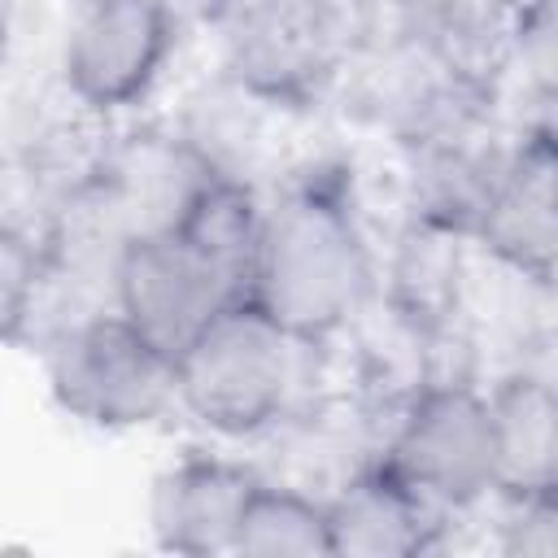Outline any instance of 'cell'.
Returning <instances> with one entry per match:
<instances>
[{
	"label": "cell",
	"mask_w": 558,
	"mask_h": 558,
	"mask_svg": "<svg viewBox=\"0 0 558 558\" xmlns=\"http://www.w3.org/2000/svg\"><path fill=\"white\" fill-rule=\"evenodd\" d=\"M379 257L349 161L310 157L266 187L253 301L301 344L327 349L371 314Z\"/></svg>",
	"instance_id": "6da1fadb"
},
{
	"label": "cell",
	"mask_w": 558,
	"mask_h": 558,
	"mask_svg": "<svg viewBox=\"0 0 558 558\" xmlns=\"http://www.w3.org/2000/svg\"><path fill=\"white\" fill-rule=\"evenodd\" d=\"M305 353L310 344L244 296L179 353V410L218 440L266 436L292 414Z\"/></svg>",
	"instance_id": "7a4b0ae2"
},
{
	"label": "cell",
	"mask_w": 558,
	"mask_h": 558,
	"mask_svg": "<svg viewBox=\"0 0 558 558\" xmlns=\"http://www.w3.org/2000/svg\"><path fill=\"white\" fill-rule=\"evenodd\" d=\"M39 362L52 405L92 432H140L179 410L174 357L113 305L57 327Z\"/></svg>",
	"instance_id": "3957f363"
},
{
	"label": "cell",
	"mask_w": 558,
	"mask_h": 558,
	"mask_svg": "<svg viewBox=\"0 0 558 558\" xmlns=\"http://www.w3.org/2000/svg\"><path fill=\"white\" fill-rule=\"evenodd\" d=\"M375 458L445 514H462L497 497L488 388L458 371L427 375L392 410Z\"/></svg>",
	"instance_id": "277c9868"
},
{
	"label": "cell",
	"mask_w": 558,
	"mask_h": 558,
	"mask_svg": "<svg viewBox=\"0 0 558 558\" xmlns=\"http://www.w3.org/2000/svg\"><path fill=\"white\" fill-rule=\"evenodd\" d=\"M183 31L166 0H70L52 83L70 105L109 122L157 92Z\"/></svg>",
	"instance_id": "5b68a950"
},
{
	"label": "cell",
	"mask_w": 558,
	"mask_h": 558,
	"mask_svg": "<svg viewBox=\"0 0 558 558\" xmlns=\"http://www.w3.org/2000/svg\"><path fill=\"white\" fill-rule=\"evenodd\" d=\"M214 65L288 113H314L336 92V61L318 35L314 0H218L205 22Z\"/></svg>",
	"instance_id": "8992f818"
},
{
	"label": "cell",
	"mask_w": 558,
	"mask_h": 558,
	"mask_svg": "<svg viewBox=\"0 0 558 558\" xmlns=\"http://www.w3.org/2000/svg\"><path fill=\"white\" fill-rule=\"evenodd\" d=\"M475 248L514 279L558 288V113L510 131Z\"/></svg>",
	"instance_id": "52a82bcc"
},
{
	"label": "cell",
	"mask_w": 558,
	"mask_h": 558,
	"mask_svg": "<svg viewBox=\"0 0 558 558\" xmlns=\"http://www.w3.org/2000/svg\"><path fill=\"white\" fill-rule=\"evenodd\" d=\"M235 301H244V292L183 231L131 235L122 244L113 310H122L174 362Z\"/></svg>",
	"instance_id": "ba28073f"
},
{
	"label": "cell",
	"mask_w": 558,
	"mask_h": 558,
	"mask_svg": "<svg viewBox=\"0 0 558 558\" xmlns=\"http://www.w3.org/2000/svg\"><path fill=\"white\" fill-rule=\"evenodd\" d=\"M471 248H475L471 235L405 214L379 266V305L440 349L445 340L458 336L466 318Z\"/></svg>",
	"instance_id": "9c48e42d"
},
{
	"label": "cell",
	"mask_w": 558,
	"mask_h": 558,
	"mask_svg": "<svg viewBox=\"0 0 558 558\" xmlns=\"http://www.w3.org/2000/svg\"><path fill=\"white\" fill-rule=\"evenodd\" d=\"M262 475L244 462L218 453H187L170 462L148 493V532L153 545L183 558L235 554L240 519Z\"/></svg>",
	"instance_id": "30bf717a"
},
{
	"label": "cell",
	"mask_w": 558,
	"mask_h": 558,
	"mask_svg": "<svg viewBox=\"0 0 558 558\" xmlns=\"http://www.w3.org/2000/svg\"><path fill=\"white\" fill-rule=\"evenodd\" d=\"M109 205L131 235L174 231L192 201L205 192L214 170L183 144L170 122H148L122 135H109L105 161L96 170Z\"/></svg>",
	"instance_id": "8fae6325"
},
{
	"label": "cell",
	"mask_w": 558,
	"mask_h": 558,
	"mask_svg": "<svg viewBox=\"0 0 558 558\" xmlns=\"http://www.w3.org/2000/svg\"><path fill=\"white\" fill-rule=\"evenodd\" d=\"M296 118L279 109L275 100L257 96L240 78L222 74L218 65L183 92V100L170 113V126L183 135V144L218 174L266 187L275 153H279V122Z\"/></svg>",
	"instance_id": "7c38bea8"
},
{
	"label": "cell",
	"mask_w": 558,
	"mask_h": 558,
	"mask_svg": "<svg viewBox=\"0 0 558 558\" xmlns=\"http://www.w3.org/2000/svg\"><path fill=\"white\" fill-rule=\"evenodd\" d=\"M327 519L336 558H414L440 545L453 514L414 493L379 458H366L327 493Z\"/></svg>",
	"instance_id": "4fadbf2b"
},
{
	"label": "cell",
	"mask_w": 558,
	"mask_h": 558,
	"mask_svg": "<svg viewBox=\"0 0 558 558\" xmlns=\"http://www.w3.org/2000/svg\"><path fill=\"white\" fill-rule=\"evenodd\" d=\"M497 440V497H519L558 475V375L514 366L488 388Z\"/></svg>",
	"instance_id": "5bb4252c"
},
{
	"label": "cell",
	"mask_w": 558,
	"mask_h": 558,
	"mask_svg": "<svg viewBox=\"0 0 558 558\" xmlns=\"http://www.w3.org/2000/svg\"><path fill=\"white\" fill-rule=\"evenodd\" d=\"M262 227H266V187L214 174L174 231H183L244 296H253Z\"/></svg>",
	"instance_id": "9a60e30c"
},
{
	"label": "cell",
	"mask_w": 558,
	"mask_h": 558,
	"mask_svg": "<svg viewBox=\"0 0 558 558\" xmlns=\"http://www.w3.org/2000/svg\"><path fill=\"white\" fill-rule=\"evenodd\" d=\"M235 554L240 558H336L327 497L296 484L262 480L244 506Z\"/></svg>",
	"instance_id": "2e32d148"
},
{
	"label": "cell",
	"mask_w": 558,
	"mask_h": 558,
	"mask_svg": "<svg viewBox=\"0 0 558 558\" xmlns=\"http://www.w3.org/2000/svg\"><path fill=\"white\" fill-rule=\"evenodd\" d=\"M514 74L558 113V0H523L514 22Z\"/></svg>",
	"instance_id": "e0dca14e"
},
{
	"label": "cell",
	"mask_w": 558,
	"mask_h": 558,
	"mask_svg": "<svg viewBox=\"0 0 558 558\" xmlns=\"http://www.w3.org/2000/svg\"><path fill=\"white\" fill-rule=\"evenodd\" d=\"M497 501H501L497 549L558 558V484H545L519 497H497Z\"/></svg>",
	"instance_id": "ac0fdd59"
},
{
	"label": "cell",
	"mask_w": 558,
	"mask_h": 558,
	"mask_svg": "<svg viewBox=\"0 0 558 558\" xmlns=\"http://www.w3.org/2000/svg\"><path fill=\"white\" fill-rule=\"evenodd\" d=\"M174 13H179V22L183 26H205L209 22V13L218 9V0H166Z\"/></svg>",
	"instance_id": "d6986e66"
}]
</instances>
